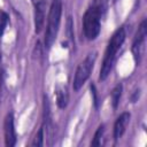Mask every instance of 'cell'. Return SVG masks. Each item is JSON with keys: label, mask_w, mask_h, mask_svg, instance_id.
<instances>
[{"label": "cell", "mask_w": 147, "mask_h": 147, "mask_svg": "<svg viewBox=\"0 0 147 147\" xmlns=\"http://www.w3.org/2000/svg\"><path fill=\"white\" fill-rule=\"evenodd\" d=\"M103 131H105V126L103 125H100L94 134V139L92 140V146H100L101 145V138H102V134H103Z\"/></svg>", "instance_id": "obj_11"}, {"label": "cell", "mask_w": 147, "mask_h": 147, "mask_svg": "<svg viewBox=\"0 0 147 147\" xmlns=\"http://www.w3.org/2000/svg\"><path fill=\"white\" fill-rule=\"evenodd\" d=\"M102 15L101 0H94L86 9L83 17L84 34L88 40H94L100 33V20Z\"/></svg>", "instance_id": "obj_2"}, {"label": "cell", "mask_w": 147, "mask_h": 147, "mask_svg": "<svg viewBox=\"0 0 147 147\" xmlns=\"http://www.w3.org/2000/svg\"><path fill=\"white\" fill-rule=\"evenodd\" d=\"M0 60H1V55H0Z\"/></svg>", "instance_id": "obj_17"}, {"label": "cell", "mask_w": 147, "mask_h": 147, "mask_svg": "<svg viewBox=\"0 0 147 147\" xmlns=\"http://www.w3.org/2000/svg\"><path fill=\"white\" fill-rule=\"evenodd\" d=\"M7 24H8V15L6 14V11L0 10V37L3 34Z\"/></svg>", "instance_id": "obj_13"}, {"label": "cell", "mask_w": 147, "mask_h": 147, "mask_svg": "<svg viewBox=\"0 0 147 147\" xmlns=\"http://www.w3.org/2000/svg\"><path fill=\"white\" fill-rule=\"evenodd\" d=\"M122 85L118 84L114 87V90L111 91V102H113V108L116 109L118 103H119V100H121V95H122Z\"/></svg>", "instance_id": "obj_10"}, {"label": "cell", "mask_w": 147, "mask_h": 147, "mask_svg": "<svg viewBox=\"0 0 147 147\" xmlns=\"http://www.w3.org/2000/svg\"><path fill=\"white\" fill-rule=\"evenodd\" d=\"M3 132H5V144L8 147H13L16 144V132L14 126V116L11 113L7 114L3 123Z\"/></svg>", "instance_id": "obj_6"}, {"label": "cell", "mask_w": 147, "mask_h": 147, "mask_svg": "<svg viewBox=\"0 0 147 147\" xmlns=\"http://www.w3.org/2000/svg\"><path fill=\"white\" fill-rule=\"evenodd\" d=\"M95 59H96V54L91 53L78 65L76 74H75V78H74V90L75 91H78L84 85V83L87 80V78L90 77L91 71L95 63Z\"/></svg>", "instance_id": "obj_4"}, {"label": "cell", "mask_w": 147, "mask_h": 147, "mask_svg": "<svg viewBox=\"0 0 147 147\" xmlns=\"http://www.w3.org/2000/svg\"><path fill=\"white\" fill-rule=\"evenodd\" d=\"M44 144V125L38 130L33 141H32V146H42Z\"/></svg>", "instance_id": "obj_12"}, {"label": "cell", "mask_w": 147, "mask_h": 147, "mask_svg": "<svg viewBox=\"0 0 147 147\" xmlns=\"http://www.w3.org/2000/svg\"><path fill=\"white\" fill-rule=\"evenodd\" d=\"M130 117H131V115L129 113H123L116 119L115 125H114V138H115V140H118L123 136V133L125 132V129H126V126L130 122Z\"/></svg>", "instance_id": "obj_8"}, {"label": "cell", "mask_w": 147, "mask_h": 147, "mask_svg": "<svg viewBox=\"0 0 147 147\" xmlns=\"http://www.w3.org/2000/svg\"><path fill=\"white\" fill-rule=\"evenodd\" d=\"M45 23V1L39 0L36 2L34 6V26H36V32L39 33Z\"/></svg>", "instance_id": "obj_7"}, {"label": "cell", "mask_w": 147, "mask_h": 147, "mask_svg": "<svg viewBox=\"0 0 147 147\" xmlns=\"http://www.w3.org/2000/svg\"><path fill=\"white\" fill-rule=\"evenodd\" d=\"M67 36L69 39H74V23L70 16L67 20Z\"/></svg>", "instance_id": "obj_14"}, {"label": "cell", "mask_w": 147, "mask_h": 147, "mask_svg": "<svg viewBox=\"0 0 147 147\" xmlns=\"http://www.w3.org/2000/svg\"><path fill=\"white\" fill-rule=\"evenodd\" d=\"M1 83H2V75L0 72V88H1Z\"/></svg>", "instance_id": "obj_16"}, {"label": "cell", "mask_w": 147, "mask_h": 147, "mask_svg": "<svg viewBox=\"0 0 147 147\" xmlns=\"http://www.w3.org/2000/svg\"><path fill=\"white\" fill-rule=\"evenodd\" d=\"M138 98H139V90H138V91H136V92L133 93V95H132V98H131L132 102H136V101H138Z\"/></svg>", "instance_id": "obj_15"}, {"label": "cell", "mask_w": 147, "mask_h": 147, "mask_svg": "<svg viewBox=\"0 0 147 147\" xmlns=\"http://www.w3.org/2000/svg\"><path fill=\"white\" fill-rule=\"evenodd\" d=\"M125 30L124 28H119L111 37V39L109 40L108 42V46L106 48V52H105V57H103V62H102V65H101V70H100V79L101 80H105L111 69H113V64L115 62V59H116V54L118 52V49L121 48V46L123 45L124 40H125Z\"/></svg>", "instance_id": "obj_1"}, {"label": "cell", "mask_w": 147, "mask_h": 147, "mask_svg": "<svg viewBox=\"0 0 147 147\" xmlns=\"http://www.w3.org/2000/svg\"><path fill=\"white\" fill-rule=\"evenodd\" d=\"M33 1H34V2H36V0H33Z\"/></svg>", "instance_id": "obj_18"}, {"label": "cell", "mask_w": 147, "mask_h": 147, "mask_svg": "<svg viewBox=\"0 0 147 147\" xmlns=\"http://www.w3.org/2000/svg\"><path fill=\"white\" fill-rule=\"evenodd\" d=\"M146 36H147V23L146 21H142L136 33V37L132 44V54H133V59L137 64H140L142 56L145 54Z\"/></svg>", "instance_id": "obj_5"}, {"label": "cell", "mask_w": 147, "mask_h": 147, "mask_svg": "<svg viewBox=\"0 0 147 147\" xmlns=\"http://www.w3.org/2000/svg\"><path fill=\"white\" fill-rule=\"evenodd\" d=\"M61 13H62L61 0H53L49 13H48V21H47V28H46V33H45L46 48H49L56 39V34H57L60 21H61Z\"/></svg>", "instance_id": "obj_3"}, {"label": "cell", "mask_w": 147, "mask_h": 147, "mask_svg": "<svg viewBox=\"0 0 147 147\" xmlns=\"http://www.w3.org/2000/svg\"><path fill=\"white\" fill-rule=\"evenodd\" d=\"M68 99H69V95H68V92H67V88L64 86H57L56 87V102H57V106L60 108H65L67 105H68Z\"/></svg>", "instance_id": "obj_9"}]
</instances>
